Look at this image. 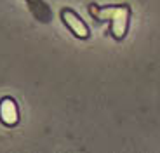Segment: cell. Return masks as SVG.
<instances>
[{
    "label": "cell",
    "instance_id": "1",
    "mask_svg": "<svg viewBox=\"0 0 160 153\" xmlns=\"http://www.w3.org/2000/svg\"><path fill=\"white\" fill-rule=\"evenodd\" d=\"M89 14L98 23H110V33L115 40H124L129 32L131 23V7L127 4L120 5H104L99 7L96 4H89Z\"/></svg>",
    "mask_w": 160,
    "mask_h": 153
},
{
    "label": "cell",
    "instance_id": "2",
    "mask_svg": "<svg viewBox=\"0 0 160 153\" xmlns=\"http://www.w3.org/2000/svg\"><path fill=\"white\" fill-rule=\"evenodd\" d=\"M61 21H63L64 26L73 33V37H77L80 40H87L89 37H91V30H89L87 23H85L75 11H72V9L64 7L63 11H61Z\"/></svg>",
    "mask_w": 160,
    "mask_h": 153
},
{
    "label": "cell",
    "instance_id": "3",
    "mask_svg": "<svg viewBox=\"0 0 160 153\" xmlns=\"http://www.w3.org/2000/svg\"><path fill=\"white\" fill-rule=\"evenodd\" d=\"M0 120L7 127H14L19 122V111L18 105L12 97H4L0 99Z\"/></svg>",
    "mask_w": 160,
    "mask_h": 153
},
{
    "label": "cell",
    "instance_id": "4",
    "mask_svg": "<svg viewBox=\"0 0 160 153\" xmlns=\"http://www.w3.org/2000/svg\"><path fill=\"white\" fill-rule=\"evenodd\" d=\"M30 9H32L33 16L38 21H42V23H49V21H51V17H52L51 9H49L42 0H33V2H30Z\"/></svg>",
    "mask_w": 160,
    "mask_h": 153
},
{
    "label": "cell",
    "instance_id": "5",
    "mask_svg": "<svg viewBox=\"0 0 160 153\" xmlns=\"http://www.w3.org/2000/svg\"><path fill=\"white\" fill-rule=\"evenodd\" d=\"M28 2H33V0H28Z\"/></svg>",
    "mask_w": 160,
    "mask_h": 153
}]
</instances>
